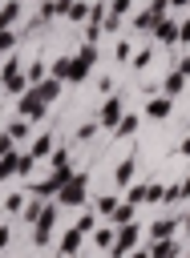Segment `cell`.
Here are the masks:
<instances>
[{
  "label": "cell",
  "mask_w": 190,
  "mask_h": 258,
  "mask_svg": "<svg viewBox=\"0 0 190 258\" xmlns=\"http://www.w3.org/2000/svg\"><path fill=\"white\" fill-rule=\"evenodd\" d=\"M85 238H89L85 230H77V226H69V230L61 234V242H57V250H61V254H81V246H85Z\"/></svg>",
  "instance_id": "obj_10"
},
{
  "label": "cell",
  "mask_w": 190,
  "mask_h": 258,
  "mask_svg": "<svg viewBox=\"0 0 190 258\" xmlns=\"http://www.w3.org/2000/svg\"><path fill=\"white\" fill-rule=\"evenodd\" d=\"M137 125H141V117L125 109V113H121V121L113 125V137H133V133H137Z\"/></svg>",
  "instance_id": "obj_16"
},
{
  "label": "cell",
  "mask_w": 190,
  "mask_h": 258,
  "mask_svg": "<svg viewBox=\"0 0 190 258\" xmlns=\"http://www.w3.org/2000/svg\"><path fill=\"white\" fill-rule=\"evenodd\" d=\"M170 113H174V97L162 93V97H150V101H146V117H150V121H166Z\"/></svg>",
  "instance_id": "obj_9"
},
{
  "label": "cell",
  "mask_w": 190,
  "mask_h": 258,
  "mask_svg": "<svg viewBox=\"0 0 190 258\" xmlns=\"http://www.w3.org/2000/svg\"><path fill=\"white\" fill-rule=\"evenodd\" d=\"M8 177H16V149L0 157V181H8Z\"/></svg>",
  "instance_id": "obj_30"
},
{
  "label": "cell",
  "mask_w": 190,
  "mask_h": 258,
  "mask_svg": "<svg viewBox=\"0 0 190 258\" xmlns=\"http://www.w3.org/2000/svg\"><path fill=\"white\" fill-rule=\"evenodd\" d=\"M12 149H16V137H12L8 129H0V157H4V153H12Z\"/></svg>",
  "instance_id": "obj_34"
},
{
  "label": "cell",
  "mask_w": 190,
  "mask_h": 258,
  "mask_svg": "<svg viewBox=\"0 0 190 258\" xmlns=\"http://www.w3.org/2000/svg\"><path fill=\"white\" fill-rule=\"evenodd\" d=\"M89 238H93V246H97V250H105V254H109V246H113V238H117V226H97Z\"/></svg>",
  "instance_id": "obj_17"
},
{
  "label": "cell",
  "mask_w": 190,
  "mask_h": 258,
  "mask_svg": "<svg viewBox=\"0 0 190 258\" xmlns=\"http://www.w3.org/2000/svg\"><path fill=\"white\" fill-rule=\"evenodd\" d=\"M137 242H141V226H137V222H121V226H117V238H113V246H109V254H113V258L133 254Z\"/></svg>",
  "instance_id": "obj_2"
},
{
  "label": "cell",
  "mask_w": 190,
  "mask_h": 258,
  "mask_svg": "<svg viewBox=\"0 0 190 258\" xmlns=\"http://www.w3.org/2000/svg\"><path fill=\"white\" fill-rule=\"evenodd\" d=\"M170 8H190V0H170Z\"/></svg>",
  "instance_id": "obj_42"
},
{
  "label": "cell",
  "mask_w": 190,
  "mask_h": 258,
  "mask_svg": "<svg viewBox=\"0 0 190 258\" xmlns=\"http://www.w3.org/2000/svg\"><path fill=\"white\" fill-rule=\"evenodd\" d=\"M28 89H32V93H36V97H40V101H44V105H53V101H57V97H61V93H65V81H61V77H53V73H49V77H40V81H32V85H28Z\"/></svg>",
  "instance_id": "obj_5"
},
{
  "label": "cell",
  "mask_w": 190,
  "mask_h": 258,
  "mask_svg": "<svg viewBox=\"0 0 190 258\" xmlns=\"http://www.w3.org/2000/svg\"><path fill=\"white\" fill-rule=\"evenodd\" d=\"M53 145H57V141H53V133H40V137L32 141V157H36V161H49Z\"/></svg>",
  "instance_id": "obj_18"
},
{
  "label": "cell",
  "mask_w": 190,
  "mask_h": 258,
  "mask_svg": "<svg viewBox=\"0 0 190 258\" xmlns=\"http://www.w3.org/2000/svg\"><path fill=\"white\" fill-rule=\"evenodd\" d=\"M57 222H61V202H57V198H49V202H44V210H40V218L32 222V246H36V250H49Z\"/></svg>",
  "instance_id": "obj_1"
},
{
  "label": "cell",
  "mask_w": 190,
  "mask_h": 258,
  "mask_svg": "<svg viewBox=\"0 0 190 258\" xmlns=\"http://www.w3.org/2000/svg\"><path fill=\"white\" fill-rule=\"evenodd\" d=\"M182 198H190V173L178 181V202H182Z\"/></svg>",
  "instance_id": "obj_41"
},
{
  "label": "cell",
  "mask_w": 190,
  "mask_h": 258,
  "mask_svg": "<svg viewBox=\"0 0 190 258\" xmlns=\"http://www.w3.org/2000/svg\"><path fill=\"white\" fill-rule=\"evenodd\" d=\"M20 16H24V4L20 0H4L0 4V28H16Z\"/></svg>",
  "instance_id": "obj_13"
},
{
  "label": "cell",
  "mask_w": 190,
  "mask_h": 258,
  "mask_svg": "<svg viewBox=\"0 0 190 258\" xmlns=\"http://www.w3.org/2000/svg\"><path fill=\"white\" fill-rule=\"evenodd\" d=\"M178 44H186V48H190V20H182V24H178Z\"/></svg>",
  "instance_id": "obj_37"
},
{
  "label": "cell",
  "mask_w": 190,
  "mask_h": 258,
  "mask_svg": "<svg viewBox=\"0 0 190 258\" xmlns=\"http://www.w3.org/2000/svg\"><path fill=\"white\" fill-rule=\"evenodd\" d=\"M174 153H178V157H190V133L178 141V149H174Z\"/></svg>",
  "instance_id": "obj_40"
},
{
  "label": "cell",
  "mask_w": 190,
  "mask_h": 258,
  "mask_svg": "<svg viewBox=\"0 0 190 258\" xmlns=\"http://www.w3.org/2000/svg\"><path fill=\"white\" fill-rule=\"evenodd\" d=\"M129 24H133V32H150V28H154V24H158V20H154V16H150V8H141V12H137V16H133V20H129Z\"/></svg>",
  "instance_id": "obj_26"
},
{
  "label": "cell",
  "mask_w": 190,
  "mask_h": 258,
  "mask_svg": "<svg viewBox=\"0 0 190 258\" xmlns=\"http://www.w3.org/2000/svg\"><path fill=\"white\" fill-rule=\"evenodd\" d=\"M133 177H137V161H133V157H121V161L113 165V185H117V189H125Z\"/></svg>",
  "instance_id": "obj_11"
},
{
  "label": "cell",
  "mask_w": 190,
  "mask_h": 258,
  "mask_svg": "<svg viewBox=\"0 0 190 258\" xmlns=\"http://www.w3.org/2000/svg\"><path fill=\"white\" fill-rule=\"evenodd\" d=\"M150 36H154L158 44H166V48H170V44H178V20H174V16L166 12V16H162V20H158V24L150 28Z\"/></svg>",
  "instance_id": "obj_7"
},
{
  "label": "cell",
  "mask_w": 190,
  "mask_h": 258,
  "mask_svg": "<svg viewBox=\"0 0 190 258\" xmlns=\"http://www.w3.org/2000/svg\"><path fill=\"white\" fill-rule=\"evenodd\" d=\"M129 4H133V0H109V12H117V16H125V12H129Z\"/></svg>",
  "instance_id": "obj_38"
},
{
  "label": "cell",
  "mask_w": 190,
  "mask_h": 258,
  "mask_svg": "<svg viewBox=\"0 0 190 258\" xmlns=\"http://www.w3.org/2000/svg\"><path fill=\"white\" fill-rule=\"evenodd\" d=\"M146 8H150V16H154V20H162V16L170 12V0H150Z\"/></svg>",
  "instance_id": "obj_33"
},
{
  "label": "cell",
  "mask_w": 190,
  "mask_h": 258,
  "mask_svg": "<svg viewBox=\"0 0 190 258\" xmlns=\"http://www.w3.org/2000/svg\"><path fill=\"white\" fill-rule=\"evenodd\" d=\"M85 16H89V4H85V0H73L65 20H69V24H85Z\"/></svg>",
  "instance_id": "obj_23"
},
{
  "label": "cell",
  "mask_w": 190,
  "mask_h": 258,
  "mask_svg": "<svg viewBox=\"0 0 190 258\" xmlns=\"http://www.w3.org/2000/svg\"><path fill=\"white\" fill-rule=\"evenodd\" d=\"M117 202H121V198H117V194H101V198H97V218H109V214H113V206H117Z\"/></svg>",
  "instance_id": "obj_29"
},
{
  "label": "cell",
  "mask_w": 190,
  "mask_h": 258,
  "mask_svg": "<svg viewBox=\"0 0 190 258\" xmlns=\"http://www.w3.org/2000/svg\"><path fill=\"white\" fill-rule=\"evenodd\" d=\"M129 56H133V44H129V36H121V40L113 44V60H117V64H125Z\"/></svg>",
  "instance_id": "obj_27"
},
{
  "label": "cell",
  "mask_w": 190,
  "mask_h": 258,
  "mask_svg": "<svg viewBox=\"0 0 190 258\" xmlns=\"http://www.w3.org/2000/svg\"><path fill=\"white\" fill-rule=\"evenodd\" d=\"M24 202H28V189H24V194H8V198H4V210H8V214H20Z\"/></svg>",
  "instance_id": "obj_31"
},
{
  "label": "cell",
  "mask_w": 190,
  "mask_h": 258,
  "mask_svg": "<svg viewBox=\"0 0 190 258\" xmlns=\"http://www.w3.org/2000/svg\"><path fill=\"white\" fill-rule=\"evenodd\" d=\"M16 113H20V117H28V121L36 125V121H44V117H49V105H44L32 89H24V93L16 97Z\"/></svg>",
  "instance_id": "obj_4"
},
{
  "label": "cell",
  "mask_w": 190,
  "mask_h": 258,
  "mask_svg": "<svg viewBox=\"0 0 190 258\" xmlns=\"http://www.w3.org/2000/svg\"><path fill=\"white\" fill-rule=\"evenodd\" d=\"M137 218V202H129V198H121L117 206H113V214H109V222L113 226H121V222H133Z\"/></svg>",
  "instance_id": "obj_14"
},
{
  "label": "cell",
  "mask_w": 190,
  "mask_h": 258,
  "mask_svg": "<svg viewBox=\"0 0 190 258\" xmlns=\"http://www.w3.org/2000/svg\"><path fill=\"white\" fill-rule=\"evenodd\" d=\"M8 246H12V230H8V226H0V250H8Z\"/></svg>",
  "instance_id": "obj_39"
},
{
  "label": "cell",
  "mask_w": 190,
  "mask_h": 258,
  "mask_svg": "<svg viewBox=\"0 0 190 258\" xmlns=\"http://www.w3.org/2000/svg\"><path fill=\"white\" fill-rule=\"evenodd\" d=\"M20 36H24L20 28H0V56H8V52L20 44Z\"/></svg>",
  "instance_id": "obj_19"
},
{
  "label": "cell",
  "mask_w": 190,
  "mask_h": 258,
  "mask_svg": "<svg viewBox=\"0 0 190 258\" xmlns=\"http://www.w3.org/2000/svg\"><path fill=\"white\" fill-rule=\"evenodd\" d=\"M69 64H73V56H57V60H49V73L61 77V81H69Z\"/></svg>",
  "instance_id": "obj_28"
},
{
  "label": "cell",
  "mask_w": 190,
  "mask_h": 258,
  "mask_svg": "<svg viewBox=\"0 0 190 258\" xmlns=\"http://www.w3.org/2000/svg\"><path fill=\"white\" fill-rule=\"evenodd\" d=\"M24 73H28V85H32V81H40V77H49V60H44V56H36L32 64H24Z\"/></svg>",
  "instance_id": "obj_25"
},
{
  "label": "cell",
  "mask_w": 190,
  "mask_h": 258,
  "mask_svg": "<svg viewBox=\"0 0 190 258\" xmlns=\"http://www.w3.org/2000/svg\"><path fill=\"white\" fill-rule=\"evenodd\" d=\"M4 129H8V133H12V137H16V141H24V137H28V133H32V121H28V117H20V113H16V121H8V125H4Z\"/></svg>",
  "instance_id": "obj_20"
},
{
  "label": "cell",
  "mask_w": 190,
  "mask_h": 258,
  "mask_svg": "<svg viewBox=\"0 0 190 258\" xmlns=\"http://www.w3.org/2000/svg\"><path fill=\"white\" fill-rule=\"evenodd\" d=\"M125 198L137 202V206H146V198H150V181H129V185H125Z\"/></svg>",
  "instance_id": "obj_22"
},
{
  "label": "cell",
  "mask_w": 190,
  "mask_h": 258,
  "mask_svg": "<svg viewBox=\"0 0 190 258\" xmlns=\"http://www.w3.org/2000/svg\"><path fill=\"white\" fill-rule=\"evenodd\" d=\"M73 226H77V230H85V234H93V230H97V214H81Z\"/></svg>",
  "instance_id": "obj_32"
},
{
  "label": "cell",
  "mask_w": 190,
  "mask_h": 258,
  "mask_svg": "<svg viewBox=\"0 0 190 258\" xmlns=\"http://www.w3.org/2000/svg\"><path fill=\"white\" fill-rule=\"evenodd\" d=\"M85 189H89V177H85V173H73V177L57 189V202H61V206H85Z\"/></svg>",
  "instance_id": "obj_3"
},
{
  "label": "cell",
  "mask_w": 190,
  "mask_h": 258,
  "mask_svg": "<svg viewBox=\"0 0 190 258\" xmlns=\"http://www.w3.org/2000/svg\"><path fill=\"white\" fill-rule=\"evenodd\" d=\"M146 230H150V238H174V234H178V230H182V222H178V218H170V214H166V218H158V222H150V226H146Z\"/></svg>",
  "instance_id": "obj_12"
},
{
  "label": "cell",
  "mask_w": 190,
  "mask_h": 258,
  "mask_svg": "<svg viewBox=\"0 0 190 258\" xmlns=\"http://www.w3.org/2000/svg\"><path fill=\"white\" fill-rule=\"evenodd\" d=\"M97 129H101V125H97V121H85V125H81V129H77V141H89V137H93V133H97Z\"/></svg>",
  "instance_id": "obj_35"
},
{
  "label": "cell",
  "mask_w": 190,
  "mask_h": 258,
  "mask_svg": "<svg viewBox=\"0 0 190 258\" xmlns=\"http://www.w3.org/2000/svg\"><path fill=\"white\" fill-rule=\"evenodd\" d=\"M186 81H190V77H186L182 69H170V73L162 77V85H158V89H162L166 97H182V93H186Z\"/></svg>",
  "instance_id": "obj_8"
},
{
  "label": "cell",
  "mask_w": 190,
  "mask_h": 258,
  "mask_svg": "<svg viewBox=\"0 0 190 258\" xmlns=\"http://www.w3.org/2000/svg\"><path fill=\"white\" fill-rule=\"evenodd\" d=\"M182 230H186V234H190V214H186V222H182Z\"/></svg>",
  "instance_id": "obj_43"
},
{
  "label": "cell",
  "mask_w": 190,
  "mask_h": 258,
  "mask_svg": "<svg viewBox=\"0 0 190 258\" xmlns=\"http://www.w3.org/2000/svg\"><path fill=\"white\" fill-rule=\"evenodd\" d=\"M121 113H125V101H121V97H105L101 109H97V125H101V129H113V125L121 121Z\"/></svg>",
  "instance_id": "obj_6"
},
{
  "label": "cell",
  "mask_w": 190,
  "mask_h": 258,
  "mask_svg": "<svg viewBox=\"0 0 190 258\" xmlns=\"http://www.w3.org/2000/svg\"><path fill=\"white\" fill-rule=\"evenodd\" d=\"M89 73H93V64H89V60H81V56H73V64H69V81H65V85H85V81H89Z\"/></svg>",
  "instance_id": "obj_15"
},
{
  "label": "cell",
  "mask_w": 190,
  "mask_h": 258,
  "mask_svg": "<svg viewBox=\"0 0 190 258\" xmlns=\"http://www.w3.org/2000/svg\"><path fill=\"white\" fill-rule=\"evenodd\" d=\"M32 165H36V157H32V149H16V177H32Z\"/></svg>",
  "instance_id": "obj_21"
},
{
  "label": "cell",
  "mask_w": 190,
  "mask_h": 258,
  "mask_svg": "<svg viewBox=\"0 0 190 258\" xmlns=\"http://www.w3.org/2000/svg\"><path fill=\"white\" fill-rule=\"evenodd\" d=\"M150 64H154V48H137V52H133V64H129V69H133V73H146Z\"/></svg>",
  "instance_id": "obj_24"
},
{
  "label": "cell",
  "mask_w": 190,
  "mask_h": 258,
  "mask_svg": "<svg viewBox=\"0 0 190 258\" xmlns=\"http://www.w3.org/2000/svg\"><path fill=\"white\" fill-rule=\"evenodd\" d=\"M162 194H166V185L162 181H150V198L146 202H162Z\"/></svg>",
  "instance_id": "obj_36"
}]
</instances>
